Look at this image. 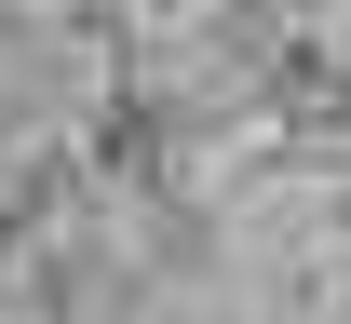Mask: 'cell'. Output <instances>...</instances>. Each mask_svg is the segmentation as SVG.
I'll use <instances>...</instances> for the list:
<instances>
[{
  "mask_svg": "<svg viewBox=\"0 0 351 324\" xmlns=\"http://www.w3.org/2000/svg\"><path fill=\"white\" fill-rule=\"evenodd\" d=\"M162 149H176V122H162V108H149V95H108V108H95V136H82V162H95V176H122V189H149V176H162Z\"/></svg>",
  "mask_w": 351,
  "mask_h": 324,
  "instance_id": "1",
  "label": "cell"
},
{
  "mask_svg": "<svg viewBox=\"0 0 351 324\" xmlns=\"http://www.w3.org/2000/svg\"><path fill=\"white\" fill-rule=\"evenodd\" d=\"M27 216H41V189H27V203H0V271L27 257Z\"/></svg>",
  "mask_w": 351,
  "mask_h": 324,
  "instance_id": "2",
  "label": "cell"
}]
</instances>
